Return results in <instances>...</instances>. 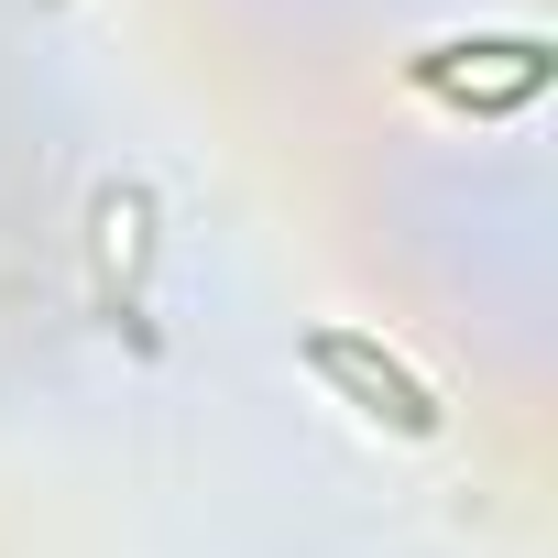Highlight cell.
<instances>
[{
  "label": "cell",
  "mask_w": 558,
  "mask_h": 558,
  "mask_svg": "<svg viewBox=\"0 0 558 558\" xmlns=\"http://www.w3.org/2000/svg\"><path fill=\"white\" fill-rule=\"evenodd\" d=\"M307 362H318V373H329V384H340V395H351L373 427H395V438H438V395H427L405 362H384L373 340H351V329H318V340H307Z\"/></svg>",
  "instance_id": "cell-1"
}]
</instances>
